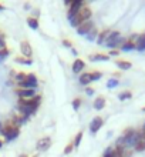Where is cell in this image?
<instances>
[{
  "mask_svg": "<svg viewBox=\"0 0 145 157\" xmlns=\"http://www.w3.org/2000/svg\"><path fill=\"white\" fill-rule=\"evenodd\" d=\"M40 103H42V96H36L30 100H24V99H19V103H17V109L19 112L26 120L29 119L31 114L37 112V109L40 107Z\"/></svg>",
  "mask_w": 145,
  "mask_h": 157,
  "instance_id": "1",
  "label": "cell"
},
{
  "mask_svg": "<svg viewBox=\"0 0 145 157\" xmlns=\"http://www.w3.org/2000/svg\"><path fill=\"white\" fill-rule=\"evenodd\" d=\"M127 40H128V39H125L120 32H111L110 37L105 41V44H107V47L110 50H121V47L125 44Z\"/></svg>",
  "mask_w": 145,
  "mask_h": 157,
  "instance_id": "2",
  "label": "cell"
},
{
  "mask_svg": "<svg viewBox=\"0 0 145 157\" xmlns=\"http://www.w3.org/2000/svg\"><path fill=\"white\" fill-rule=\"evenodd\" d=\"M0 134L6 139V141H12V140H14V139L19 137V134H20V128L17 127V126H14L13 121H9V123L3 124V127H2V130H0Z\"/></svg>",
  "mask_w": 145,
  "mask_h": 157,
  "instance_id": "3",
  "label": "cell"
},
{
  "mask_svg": "<svg viewBox=\"0 0 145 157\" xmlns=\"http://www.w3.org/2000/svg\"><path fill=\"white\" fill-rule=\"evenodd\" d=\"M17 86H19V89H31V90H36L38 86V78L34 73H29L27 77H26V82L19 83Z\"/></svg>",
  "mask_w": 145,
  "mask_h": 157,
  "instance_id": "4",
  "label": "cell"
},
{
  "mask_svg": "<svg viewBox=\"0 0 145 157\" xmlns=\"http://www.w3.org/2000/svg\"><path fill=\"white\" fill-rule=\"evenodd\" d=\"M85 6V3H84L83 0H71V4L70 7H68V12H67V19L70 20L71 17H74L75 14H78L80 10Z\"/></svg>",
  "mask_w": 145,
  "mask_h": 157,
  "instance_id": "5",
  "label": "cell"
},
{
  "mask_svg": "<svg viewBox=\"0 0 145 157\" xmlns=\"http://www.w3.org/2000/svg\"><path fill=\"white\" fill-rule=\"evenodd\" d=\"M92 29H94V23H92L91 20L83 21V23L77 27V33H78L80 36H87V34L90 33Z\"/></svg>",
  "mask_w": 145,
  "mask_h": 157,
  "instance_id": "6",
  "label": "cell"
},
{
  "mask_svg": "<svg viewBox=\"0 0 145 157\" xmlns=\"http://www.w3.org/2000/svg\"><path fill=\"white\" fill-rule=\"evenodd\" d=\"M51 144H53L51 139H50L49 136H46V137H42V139H38L37 144H36V149H37L38 151H46V150H49L50 147H51Z\"/></svg>",
  "mask_w": 145,
  "mask_h": 157,
  "instance_id": "7",
  "label": "cell"
},
{
  "mask_svg": "<svg viewBox=\"0 0 145 157\" xmlns=\"http://www.w3.org/2000/svg\"><path fill=\"white\" fill-rule=\"evenodd\" d=\"M16 93L19 96V99H24V100H30L37 96L36 90H31V89H17Z\"/></svg>",
  "mask_w": 145,
  "mask_h": 157,
  "instance_id": "8",
  "label": "cell"
},
{
  "mask_svg": "<svg viewBox=\"0 0 145 157\" xmlns=\"http://www.w3.org/2000/svg\"><path fill=\"white\" fill-rule=\"evenodd\" d=\"M20 52H21V56L26 59H31L33 56V49H31V44H30L27 40H23L20 43Z\"/></svg>",
  "mask_w": 145,
  "mask_h": 157,
  "instance_id": "9",
  "label": "cell"
},
{
  "mask_svg": "<svg viewBox=\"0 0 145 157\" xmlns=\"http://www.w3.org/2000/svg\"><path fill=\"white\" fill-rule=\"evenodd\" d=\"M103 124H104V120L101 119V117L100 116L94 117V119L91 120V123H90V132H91V134L98 133V130L103 127Z\"/></svg>",
  "mask_w": 145,
  "mask_h": 157,
  "instance_id": "10",
  "label": "cell"
},
{
  "mask_svg": "<svg viewBox=\"0 0 145 157\" xmlns=\"http://www.w3.org/2000/svg\"><path fill=\"white\" fill-rule=\"evenodd\" d=\"M84 67H85V63H84L83 59H75L73 66H71V70H73V73L78 75L81 70H84Z\"/></svg>",
  "mask_w": 145,
  "mask_h": 157,
  "instance_id": "11",
  "label": "cell"
},
{
  "mask_svg": "<svg viewBox=\"0 0 145 157\" xmlns=\"http://www.w3.org/2000/svg\"><path fill=\"white\" fill-rule=\"evenodd\" d=\"M80 17H81V20L83 21H88V20H91V16H92V12H91V9L88 7L87 4L84 6L81 10H80Z\"/></svg>",
  "mask_w": 145,
  "mask_h": 157,
  "instance_id": "12",
  "label": "cell"
},
{
  "mask_svg": "<svg viewBox=\"0 0 145 157\" xmlns=\"http://www.w3.org/2000/svg\"><path fill=\"white\" fill-rule=\"evenodd\" d=\"M111 32H112V30H110V29H105V30H103V32H100L98 37H97V44H100V46L104 44V43L107 41V39L110 37Z\"/></svg>",
  "mask_w": 145,
  "mask_h": 157,
  "instance_id": "13",
  "label": "cell"
},
{
  "mask_svg": "<svg viewBox=\"0 0 145 157\" xmlns=\"http://www.w3.org/2000/svg\"><path fill=\"white\" fill-rule=\"evenodd\" d=\"M90 60L91 62H108L110 56L108 54H103V53H96V54H90Z\"/></svg>",
  "mask_w": 145,
  "mask_h": 157,
  "instance_id": "14",
  "label": "cell"
},
{
  "mask_svg": "<svg viewBox=\"0 0 145 157\" xmlns=\"http://www.w3.org/2000/svg\"><path fill=\"white\" fill-rule=\"evenodd\" d=\"M135 50H138V52H145V33L138 36L137 41H135Z\"/></svg>",
  "mask_w": 145,
  "mask_h": 157,
  "instance_id": "15",
  "label": "cell"
},
{
  "mask_svg": "<svg viewBox=\"0 0 145 157\" xmlns=\"http://www.w3.org/2000/svg\"><path fill=\"white\" fill-rule=\"evenodd\" d=\"M92 107L96 109V110H103V109L105 107V97H104V96H98V97L94 100Z\"/></svg>",
  "mask_w": 145,
  "mask_h": 157,
  "instance_id": "16",
  "label": "cell"
},
{
  "mask_svg": "<svg viewBox=\"0 0 145 157\" xmlns=\"http://www.w3.org/2000/svg\"><path fill=\"white\" fill-rule=\"evenodd\" d=\"M78 82H80V84H83V86L91 84V73H81Z\"/></svg>",
  "mask_w": 145,
  "mask_h": 157,
  "instance_id": "17",
  "label": "cell"
},
{
  "mask_svg": "<svg viewBox=\"0 0 145 157\" xmlns=\"http://www.w3.org/2000/svg\"><path fill=\"white\" fill-rule=\"evenodd\" d=\"M26 23L29 25V27H30V29H33V30H37L38 27H40V23H38V19H36V17H33V16L27 17V20H26Z\"/></svg>",
  "mask_w": 145,
  "mask_h": 157,
  "instance_id": "18",
  "label": "cell"
},
{
  "mask_svg": "<svg viewBox=\"0 0 145 157\" xmlns=\"http://www.w3.org/2000/svg\"><path fill=\"white\" fill-rule=\"evenodd\" d=\"M115 64L120 70H129L132 67L131 62H127V60H115Z\"/></svg>",
  "mask_w": 145,
  "mask_h": 157,
  "instance_id": "19",
  "label": "cell"
},
{
  "mask_svg": "<svg viewBox=\"0 0 145 157\" xmlns=\"http://www.w3.org/2000/svg\"><path fill=\"white\" fill-rule=\"evenodd\" d=\"M14 62L19 63V64H24V66H31L33 64V59H26L23 56H19V57L14 59Z\"/></svg>",
  "mask_w": 145,
  "mask_h": 157,
  "instance_id": "20",
  "label": "cell"
},
{
  "mask_svg": "<svg viewBox=\"0 0 145 157\" xmlns=\"http://www.w3.org/2000/svg\"><path fill=\"white\" fill-rule=\"evenodd\" d=\"M70 25L73 26V27H75V29H77V27H78L80 25H81V23H83V20H81V17H80V14H75L74 17H71L70 20Z\"/></svg>",
  "mask_w": 145,
  "mask_h": 157,
  "instance_id": "21",
  "label": "cell"
},
{
  "mask_svg": "<svg viewBox=\"0 0 145 157\" xmlns=\"http://www.w3.org/2000/svg\"><path fill=\"white\" fill-rule=\"evenodd\" d=\"M98 30L96 29V27H94V29L91 30V32H90V33L87 34V36H85V39H87L88 41H97V37H98Z\"/></svg>",
  "mask_w": 145,
  "mask_h": 157,
  "instance_id": "22",
  "label": "cell"
},
{
  "mask_svg": "<svg viewBox=\"0 0 145 157\" xmlns=\"http://www.w3.org/2000/svg\"><path fill=\"white\" fill-rule=\"evenodd\" d=\"M132 97V93L129 90H125V91H121L120 94H118V100H121V101H125V100H129Z\"/></svg>",
  "mask_w": 145,
  "mask_h": 157,
  "instance_id": "23",
  "label": "cell"
},
{
  "mask_svg": "<svg viewBox=\"0 0 145 157\" xmlns=\"http://www.w3.org/2000/svg\"><path fill=\"white\" fill-rule=\"evenodd\" d=\"M103 157H120V156H118V153L115 151L114 147H108V149H105Z\"/></svg>",
  "mask_w": 145,
  "mask_h": 157,
  "instance_id": "24",
  "label": "cell"
},
{
  "mask_svg": "<svg viewBox=\"0 0 145 157\" xmlns=\"http://www.w3.org/2000/svg\"><path fill=\"white\" fill-rule=\"evenodd\" d=\"M83 130H80L77 134H75V137H74V141H73V144H74V149H77L80 146V143H81V140H83Z\"/></svg>",
  "mask_w": 145,
  "mask_h": 157,
  "instance_id": "25",
  "label": "cell"
},
{
  "mask_svg": "<svg viewBox=\"0 0 145 157\" xmlns=\"http://www.w3.org/2000/svg\"><path fill=\"white\" fill-rule=\"evenodd\" d=\"M121 50H122V52H131V50H135V43L127 40L125 41V44L121 47Z\"/></svg>",
  "mask_w": 145,
  "mask_h": 157,
  "instance_id": "26",
  "label": "cell"
},
{
  "mask_svg": "<svg viewBox=\"0 0 145 157\" xmlns=\"http://www.w3.org/2000/svg\"><path fill=\"white\" fill-rule=\"evenodd\" d=\"M26 77H27V75H24V73H17V75H14V82L19 84V83H23L26 82Z\"/></svg>",
  "mask_w": 145,
  "mask_h": 157,
  "instance_id": "27",
  "label": "cell"
},
{
  "mask_svg": "<svg viewBox=\"0 0 145 157\" xmlns=\"http://www.w3.org/2000/svg\"><path fill=\"white\" fill-rule=\"evenodd\" d=\"M134 150H135V151H144V150H145V140H144V139H142V140H140L137 144L134 146Z\"/></svg>",
  "mask_w": 145,
  "mask_h": 157,
  "instance_id": "28",
  "label": "cell"
},
{
  "mask_svg": "<svg viewBox=\"0 0 145 157\" xmlns=\"http://www.w3.org/2000/svg\"><path fill=\"white\" fill-rule=\"evenodd\" d=\"M118 84H120V82H118L117 78H110V80L107 82V87H108V89H114V87H117Z\"/></svg>",
  "mask_w": 145,
  "mask_h": 157,
  "instance_id": "29",
  "label": "cell"
},
{
  "mask_svg": "<svg viewBox=\"0 0 145 157\" xmlns=\"http://www.w3.org/2000/svg\"><path fill=\"white\" fill-rule=\"evenodd\" d=\"M101 77H103V73H101V71H92L91 73V82H98Z\"/></svg>",
  "mask_w": 145,
  "mask_h": 157,
  "instance_id": "30",
  "label": "cell"
},
{
  "mask_svg": "<svg viewBox=\"0 0 145 157\" xmlns=\"http://www.w3.org/2000/svg\"><path fill=\"white\" fill-rule=\"evenodd\" d=\"M9 54H10V50L6 47V49H2L0 50V60H4L6 57H9Z\"/></svg>",
  "mask_w": 145,
  "mask_h": 157,
  "instance_id": "31",
  "label": "cell"
},
{
  "mask_svg": "<svg viewBox=\"0 0 145 157\" xmlns=\"http://www.w3.org/2000/svg\"><path fill=\"white\" fill-rule=\"evenodd\" d=\"M71 104H73V109L77 112V110L80 109V106H81V99H78V97H77V99L73 100V103H71Z\"/></svg>",
  "mask_w": 145,
  "mask_h": 157,
  "instance_id": "32",
  "label": "cell"
},
{
  "mask_svg": "<svg viewBox=\"0 0 145 157\" xmlns=\"http://www.w3.org/2000/svg\"><path fill=\"white\" fill-rule=\"evenodd\" d=\"M73 150H74V144L70 143V144H67L66 147H64V154H70Z\"/></svg>",
  "mask_w": 145,
  "mask_h": 157,
  "instance_id": "33",
  "label": "cell"
},
{
  "mask_svg": "<svg viewBox=\"0 0 145 157\" xmlns=\"http://www.w3.org/2000/svg\"><path fill=\"white\" fill-rule=\"evenodd\" d=\"M63 46L67 47V49H73V43H71V40H67V39L63 40Z\"/></svg>",
  "mask_w": 145,
  "mask_h": 157,
  "instance_id": "34",
  "label": "cell"
},
{
  "mask_svg": "<svg viewBox=\"0 0 145 157\" xmlns=\"http://www.w3.org/2000/svg\"><path fill=\"white\" fill-rule=\"evenodd\" d=\"M2 49H6V41H4V36L0 34V50Z\"/></svg>",
  "mask_w": 145,
  "mask_h": 157,
  "instance_id": "35",
  "label": "cell"
},
{
  "mask_svg": "<svg viewBox=\"0 0 145 157\" xmlns=\"http://www.w3.org/2000/svg\"><path fill=\"white\" fill-rule=\"evenodd\" d=\"M118 54H120V50H110L108 56H110V57H114V56H118Z\"/></svg>",
  "mask_w": 145,
  "mask_h": 157,
  "instance_id": "36",
  "label": "cell"
},
{
  "mask_svg": "<svg viewBox=\"0 0 145 157\" xmlns=\"http://www.w3.org/2000/svg\"><path fill=\"white\" fill-rule=\"evenodd\" d=\"M94 91H96V90H94L92 87H87V89H85V94H87V96H92V94H94Z\"/></svg>",
  "mask_w": 145,
  "mask_h": 157,
  "instance_id": "37",
  "label": "cell"
},
{
  "mask_svg": "<svg viewBox=\"0 0 145 157\" xmlns=\"http://www.w3.org/2000/svg\"><path fill=\"white\" fill-rule=\"evenodd\" d=\"M3 9H4V6H3V4H0V12H2Z\"/></svg>",
  "mask_w": 145,
  "mask_h": 157,
  "instance_id": "38",
  "label": "cell"
},
{
  "mask_svg": "<svg viewBox=\"0 0 145 157\" xmlns=\"http://www.w3.org/2000/svg\"><path fill=\"white\" fill-rule=\"evenodd\" d=\"M2 147H3V141L0 140V149H2Z\"/></svg>",
  "mask_w": 145,
  "mask_h": 157,
  "instance_id": "39",
  "label": "cell"
},
{
  "mask_svg": "<svg viewBox=\"0 0 145 157\" xmlns=\"http://www.w3.org/2000/svg\"><path fill=\"white\" fill-rule=\"evenodd\" d=\"M19 157H27V156H26V154H20V156H19Z\"/></svg>",
  "mask_w": 145,
  "mask_h": 157,
  "instance_id": "40",
  "label": "cell"
},
{
  "mask_svg": "<svg viewBox=\"0 0 145 157\" xmlns=\"http://www.w3.org/2000/svg\"><path fill=\"white\" fill-rule=\"evenodd\" d=\"M33 157H38V154H34V156Z\"/></svg>",
  "mask_w": 145,
  "mask_h": 157,
  "instance_id": "41",
  "label": "cell"
},
{
  "mask_svg": "<svg viewBox=\"0 0 145 157\" xmlns=\"http://www.w3.org/2000/svg\"><path fill=\"white\" fill-rule=\"evenodd\" d=\"M142 112H145V107H142Z\"/></svg>",
  "mask_w": 145,
  "mask_h": 157,
  "instance_id": "42",
  "label": "cell"
}]
</instances>
